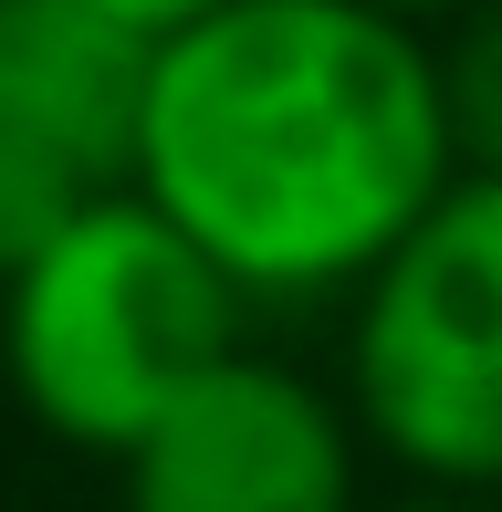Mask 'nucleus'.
Returning <instances> with one entry per match:
<instances>
[{"mask_svg": "<svg viewBox=\"0 0 502 512\" xmlns=\"http://www.w3.org/2000/svg\"><path fill=\"white\" fill-rule=\"evenodd\" d=\"M126 460V512H356V418L293 366L231 356L147 418Z\"/></svg>", "mask_w": 502, "mask_h": 512, "instance_id": "20e7f679", "label": "nucleus"}, {"mask_svg": "<svg viewBox=\"0 0 502 512\" xmlns=\"http://www.w3.org/2000/svg\"><path fill=\"white\" fill-rule=\"evenodd\" d=\"M440 74V126H450V168L502 178V0H471L450 21V42H429Z\"/></svg>", "mask_w": 502, "mask_h": 512, "instance_id": "423d86ee", "label": "nucleus"}, {"mask_svg": "<svg viewBox=\"0 0 502 512\" xmlns=\"http://www.w3.org/2000/svg\"><path fill=\"white\" fill-rule=\"evenodd\" d=\"M84 199H95V178H84V168H63L53 147H32V136L0 126V283H11V272L32 262V251L53 241Z\"/></svg>", "mask_w": 502, "mask_h": 512, "instance_id": "0eeeda50", "label": "nucleus"}, {"mask_svg": "<svg viewBox=\"0 0 502 512\" xmlns=\"http://www.w3.org/2000/svg\"><path fill=\"white\" fill-rule=\"evenodd\" d=\"M241 314L251 304L168 209H147L136 189H95L0 283V366L63 450L116 460L241 345Z\"/></svg>", "mask_w": 502, "mask_h": 512, "instance_id": "f03ea898", "label": "nucleus"}, {"mask_svg": "<svg viewBox=\"0 0 502 512\" xmlns=\"http://www.w3.org/2000/svg\"><path fill=\"white\" fill-rule=\"evenodd\" d=\"M346 418L429 492H502V178H450L356 283Z\"/></svg>", "mask_w": 502, "mask_h": 512, "instance_id": "7ed1b4c3", "label": "nucleus"}, {"mask_svg": "<svg viewBox=\"0 0 502 512\" xmlns=\"http://www.w3.org/2000/svg\"><path fill=\"white\" fill-rule=\"evenodd\" d=\"M367 11H387V21H408V32H429V21H461L471 0H367Z\"/></svg>", "mask_w": 502, "mask_h": 512, "instance_id": "1a4fd4ad", "label": "nucleus"}, {"mask_svg": "<svg viewBox=\"0 0 502 512\" xmlns=\"http://www.w3.org/2000/svg\"><path fill=\"white\" fill-rule=\"evenodd\" d=\"M157 42L95 0H0V126L53 147L95 189H126Z\"/></svg>", "mask_w": 502, "mask_h": 512, "instance_id": "39448f33", "label": "nucleus"}, {"mask_svg": "<svg viewBox=\"0 0 502 512\" xmlns=\"http://www.w3.org/2000/svg\"><path fill=\"white\" fill-rule=\"evenodd\" d=\"M450 178L429 32L367 0H231L157 42L126 189L241 304H335Z\"/></svg>", "mask_w": 502, "mask_h": 512, "instance_id": "f257e3e1", "label": "nucleus"}, {"mask_svg": "<svg viewBox=\"0 0 502 512\" xmlns=\"http://www.w3.org/2000/svg\"><path fill=\"white\" fill-rule=\"evenodd\" d=\"M387 512H492L482 492H419V502H387Z\"/></svg>", "mask_w": 502, "mask_h": 512, "instance_id": "9d476101", "label": "nucleus"}, {"mask_svg": "<svg viewBox=\"0 0 502 512\" xmlns=\"http://www.w3.org/2000/svg\"><path fill=\"white\" fill-rule=\"evenodd\" d=\"M95 11H116L126 32H147V42H168V32H189V21H210V11H231V0H95Z\"/></svg>", "mask_w": 502, "mask_h": 512, "instance_id": "6e6552de", "label": "nucleus"}]
</instances>
